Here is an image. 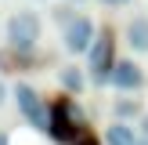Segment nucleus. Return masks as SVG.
Instances as JSON below:
<instances>
[{
	"mask_svg": "<svg viewBox=\"0 0 148 145\" xmlns=\"http://www.w3.org/2000/svg\"><path fill=\"white\" fill-rule=\"evenodd\" d=\"M0 145H7V138H4V134H0Z\"/></svg>",
	"mask_w": 148,
	"mask_h": 145,
	"instance_id": "15",
	"label": "nucleus"
},
{
	"mask_svg": "<svg viewBox=\"0 0 148 145\" xmlns=\"http://www.w3.org/2000/svg\"><path fill=\"white\" fill-rule=\"evenodd\" d=\"M40 33H43V22H40L36 11H14L7 18V44L18 55H29L40 44Z\"/></svg>",
	"mask_w": 148,
	"mask_h": 145,
	"instance_id": "1",
	"label": "nucleus"
},
{
	"mask_svg": "<svg viewBox=\"0 0 148 145\" xmlns=\"http://www.w3.org/2000/svg\"><path fill=\"white\" fill-rule=\"evenodd\" d=\"M14 102H18V109H22V116H25L33 127H40V130H47V123H51V116L43 113V105H40V94L33 91L29 84H18L14 87Z\"/></svg>",
	"mask_w": 148,
	"mask_h": 145,
	"instance_id": "4",
	"label": "nucleus"
},
{
	"mask_svg": "<svg viewBox=\"0 0 148 145\" xmlns=\"http://www.w3.org/2000/svg\"><path fill=\"white\" fill-rule=\"evenodd\" d=\"M141 134L148 138V116H145V120H141Z\"/></svg>",
	"mask_w": 148,
	"mask_h": 145,
	"instance_id": "12",
	"label": "nucleus"
},
{
	"mask_svg": "<svg viewBox=\"0 0 148 145\" xmlns=\"http://www.w3.org/2000/svg\"><path fill=\"white\" fill-rule=\"evenodd\" d=\"M137 113H141V102H137V98H119V102H116V116H119V120L137 116Z\"/></svg>",
	"mask_w": 148,
	"mask_h": 145,
	"instance_id": "10",
	"label": "nucleus"
},
{
	"mask_svg": "<svg viewBox=\"0 0 148 145\" xmlns=\"http://www.w3.org/2000/svg\"><path fill=\"white\" fill-rule=\"evenodd\" d=\"M112 87H119V91H141L145 84V72L137 62H116L112 65V80H108Z\"/></svg>",
	"mask_w": 148,
	"mask_h": 145,
	"instance_id": "5",
	"label": "nucleus"
},
{
	"mask_svg": "<svg viewBox=\"0 0 148 145\" xmlns=\"http://www.w3.org/2000/svg\"><path fill=\"white\" fill-rule=\"evenodd\" d=\"M112 65H116L112 62V36L101 33L90 47V80L94 84H108L112 80Z\"/></svg>",
	"mask_w": 148,
	"mask_h": 145,
	"instance_id": "3",
	"label": "nucleus"
},
{
	"mask_svg": "<svg viewBox=\"0 0 148 145\" xmlns=\"http://www.w3.org/2000/svg\"><path fill=\"white\" fill-rule=\"evenodd\" d=\"M4 98H7V87H4V84H0V105H4Z\"/></svg>",
	"mask_w": 148,
	"mask_h": 145,
	"instance_id": "13",
	"label": "nucleus"
},
{
	"mask_svg": "<svg viewBox=\"0 0 148 145\" xmlns=\"http://www.w3.org/2000/svg\"><path fill=\"white\" fill-rule=\"evenodd\" d=\"M62 87L79 94V91H83V72H79L76 65H65V69H62Z\"/></svg>",
	"mask_w": 148,
	"mask_h": 145,
	"instance_id": "9",
	"label": "nucleus"
},
{
	"mask_svg": "<svg viewBox=\"0 0 148 145\" xmlns=\"http://www.w3.org/2000/svg\"><path fill=\"white\" fill-rule=\"evenodd\" d=\"M94 40H98V33H94V22L87 18V14H76V18L65 22L62 47L69 51V55H83V51H90V47H94Z\"/></svg>",
	"mask_w": 148,
	"mask_h": 145,
	"instance_id": "2",
	"label": "nucleus"
},
{
	"mask_svg": "<svg viewBox=\"0 0 148 145\" xmlns=\"http://www.w3.org/2000/svg\"><path fill=\"white\" fill-rule=\"evenodd\" d=\"M137 130L130 127L127 120H116L112 127H105V145H137Z\"/></svg>",
	"mask_w": 148,
	"mask_h": 145,
	"instance_id": "8",
	"label": "nucleus"
},
{
	"mask_svg": "<svg viewBox=\"0 0 148 145\" xmlns=\"http://www.w3.org/2000/svg\"><path fill=\"white\" fill-rule=\"evenodd\" d=\"M108 4H127V0H108Z\"/></svg>",
	"mask_w": 148,
	"mask_h": 145,
	"instance_id": "14",
	"label": "nucleus"
},
{
	"mask_svg": "<svg viewBox=\"0 0 148 145\" xmlns=\"http://www.w3.org/2000/svg\"><path fill=\"white\" fill-rule=\"evenodd\" d=\"M76 145H98V142H94L90 134H79V138H76Z\"/></svg>",
	"mask_w": 148,
	"mask_h": 145,
	"instance_id": "11",
	"label": "nucleus"
},
{
	"mask_svg": "<svg viewBox=\"0 0 148 145\" xmlns=\"http://www.w3.org/2000/svg\"><path fill=\"white\" fill-rule=\"evenodd\" d=\"M137 145H148V138H141V142H137Z\"/></svg>",
	"mask_w": 148,
	"mask_h": 145,
	"instance_id": "16",
	"label": "nucleus"
},
{
	"mask_svg": "<svg viewBox=\"0 0 148 145\" xmlns=\"http://www.w3.org/2000/svg\"><path fill=\"white\" fill-rule=\"evenodd\" d=\"M105 4H108V0H105Z\"/></svg>",
	"mask_w": 148,
	"mask_h": 145,
	"instance_id": "17",
	"label": "nucleus"
},
{
	"mask_svg": "<svg viewBox=\"0 0 148 145\" xmlns=\"http://www.w3.org/2000/svg\"><path fill=\"white\" fill-rule=\"evenodd\" d=\"M127 44L137 55H148V18L145 14H137V18L127 22Z\"/></svg>",
	"mask_w": 148,
	"mask_h": 145,
	"instance_id": "7",
	"label": "nucleus"
},
{
	"mask_svg": "<svg viewBox=\"0 0 148 145\" xmlns=\"http://www.w3.org/2000/svg\"><path fill=\"white\" fill-rule=\"evenodd\" d=\"M72 105L69 102H58L54 109H51V123H47V130L58 138V142H76V134H72Z\"/></svg>",
	"mask_w": 148,
	"mask_h": 145,
	"instance_id": "6",
	"label": "nucleus"
}]
</instances>
